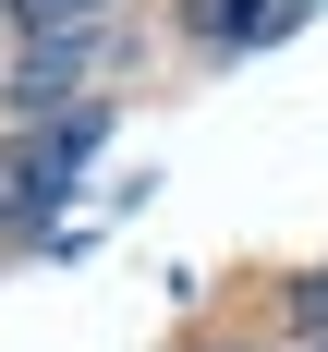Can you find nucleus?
I'll use <instances>...</instances> for the list:
<instances>
[{
    "label": "nucleus",
    "instance_id": "nucleus-5",
    "mask_svg": "<svg viewBox=\"0 0 328 352\" xmlns=\"http://www.w3.org/2000/svg\"><path fill=\"white\" fill-rule=\"evenodd\" d=\"M304 328H328V280H304Z\"/></svg>",
    "mask_w": 328,
    "mask_h": 352
},
{
    "label": "nucleus",
    "instance_id": "nucleus-3",
    "mask_svg": "<svg viewBox=\"0 0 328 352\" xmlns=\"http://www.w3.org/2000/svg\"><path fill=\"white\" fill-rule=\"evenodd\" d=\"M73 85V36H36V61H25V109H49Z\"/></svg>",
    "mask_w": 328,
    "mask_h": 352
},
{
    "label": "nucleus",
    "instance_id": "nucleus-2",
    "mask_svg": "<svg viewBox=\"0 0 328 352\" xmlns=\"http://www.w3.org/2000/svg\"><path fill=\"white\" fill-rule=\"evenodd\" d=\"M292 25H304V0H182V36L195 49H267Z\"/></svg>",
    "mask_w": 328,
    "mask_h": 352
},
{
    "label": "nucleus",
    "instance_id": "nucleus-4",
    "mask_svg": "<svg viewBox=\"0 0 328 352\" xmlns=\"http://www.w3.org/2000/svg\"><path fill=\"white\" fill-rule=\"evenodd\" d=\"M12 12H25L36 36H85V25H98V0H12Z\"/></svg>",
    "mask_w": 328,
    "mask_h": 352
},
{
    "label": "nucleus",
    "instance_id": "nucleus-1",
    "mask_svg": "<svg viewBox=\"0 0 328 352\" xmlns=\"http://www.w3.org/2000/svg\"><path fill=\"white\" fill-rule=\"evenodd\" d=\"M85 134H98V122H61V134H25V146H0V231H12V219H36L49 195H61V170L85 158Z\"/></svg>",
    "mask_w": 328,
    "mask_h": 352
}]
</instances>
